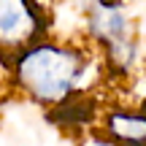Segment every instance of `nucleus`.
Instances as JSON below:
<instances>
[{
	"instance_id": "1",
	"label": "nucleus",
	"mask_w": 146,
	"mask_h": 146,
	"mask_svg": "<svg viewBox=\"0 0 146 146\" xmlns=\"http://www.w3.org/2000/svg\"><path fill=\"white\" fill-rule=\"evenodd\" d=\"M103 60L84 38L43 35L11 54V92L57 111L87 98L103 78Z\"/></svg>"
},
{
	"instance_id": "2",
	"label": "nucleus",
	"mask_w": 146,
	"mask_h": 146,
	"mask_svg": "<svg viewBox=\"0 0 146 146\" xmlns=\"http://www.w3.org/2000/svg\"><path fill=\"white\" fill-rule=\"evenodd\" d=\"M81 38L100 54L114 78H133L146 65V46L127 0H76Z\"/></svg>"
},
{
	"instance_id": "3",
	"label": "nucleus",
	"mask_w": 146,
	"mask_h": 146,
	"mask_svg": "<svg viewBox=\"0 0 146 146\" xmlns=\"http://www.w3.org/2000/svg\"><path fill=\"white\" fill-rule=\"evenodd\" d=\"M43 35H52V14L43 0H0V54L11 57Z\"/></svg>"
},
{
	"instance_id": "4",
	"label": "nucleus",
	"mask_w": 146,
	"mask_h": 146,
	"mask_svg": "<svg viewBox=\"0 0 146 146\" xmlns=\"http://www.w3.org/2000/svg\"><path fill=\"white\" fill-rule=\"evenodd\" d=\"M100 127L114 146H146V108H108Z\"/></svg>"
},
{
	"instance_id": "5",
	"label": "nucleus",
	"mask_w": 146,
	"mask_h": 146,
	"mask_svg": "<svg viewBox=\"0 0 146 146\" xmlns=\"http://www.w3.org/2000/svg\"><path fill=\"white\" fill-rule=\"evenodd\" d=\"M141 38H143V46H146V22L141 25Z\"/></svg>"
},
{
	"instance_id": "6",
	"label": "nucleus",
	"mask_w": 146,
	"mask_h": 146,
	"mask_svg": "<svg viewBox=\"0 0 146 146\" xmlns=\"http://www.w3.org/2000/svg\"><path fill=\"white\" fill-rule=\"evenodd\" d=\"M0 98H3V95H0Z\"/></svg>"
}]
</instances>
